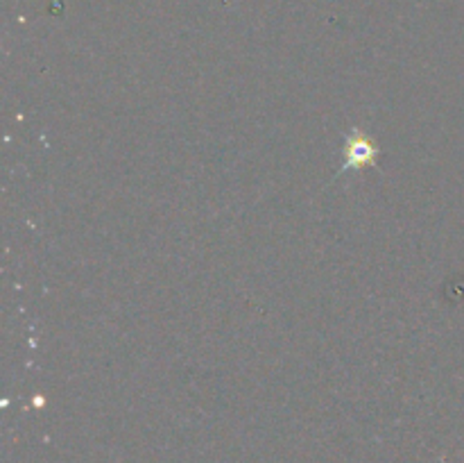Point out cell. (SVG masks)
Here are the masks:
<instances>
[{
  "mask_svg": "<svg viewBox=\"0 0 464 463\" xmlns=\"http://www.w3.org/2000/svg\"><path fill=\"white\" fill-rule=\"evenodd\" d=\"M370 166H379V145L367 132H362L361 127H353L344 139L343 166H340L338 175L344 171H361V168Z\"/></svg>",
  "mask_w": 464,
  "mask_h": 463,
  "instance_id": "cell-1",
  "label": "cell"
}]
</instances>
